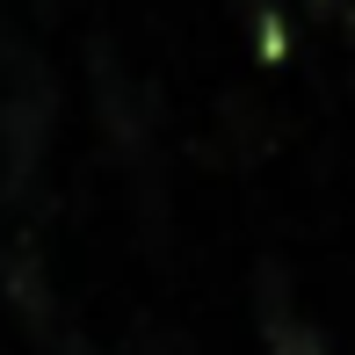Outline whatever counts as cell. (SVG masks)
I'll use <instances>...</instances> for the list:
<instances>
[{"label": "cell", "mask_w": 355, "mask_h": 355, "mask_svg": "<svg viewBox=\"0 0 355 355\" xmlns=\"http://www.w3.org/2000/svg\"><path fill=\"white\" fill-rule=\"evenodd\" d=\"M254 312H261V348L268 355H327L319 327H304L290 312V283H283L276 261H261V276H254Z\"/></svg>", "instance_id": "6da1fadb"}, {"label": "cell", "mask_w": 355, "mask_h": 355, "mask_svg": "<svg viewBox=\"0 0 355 355\" xmlns=\"http://www.w3.org/2000/svg\"><path fill=\"white\" fill-rule=\"evenodd\" d=\"M247 44H254L261 66H283V58H290V29H283L276 0H247Z\"/></svg>", "instance_id": "7a4b0ae2"}, {"label": "cell", "mask_w": 355, "mask_h": 355, "mask_svg": "<svg viewBox=\"0 0 355 355\" xmlns=\"http://www.w3.org/2000/svg\"><path fill=\"white\" fill-rule=\"evenodd\" d=\"M348 44H355V8H348Z\"/></svg>", "instance_id": "3957f363"}, {"label": "cell", "mask_w": 355, "mask_h": 355, "mask_svg": "<svg viewBox=\"0 0 355 355\" xmlns=\"http://www.w3.org/2000/svg\"><path fill=\"white\" fill-rule=\"evenodd\" d=\"M319 8H327V0H319Z\"/></svg>", "instance_id": "277c9868"}]
</instances>
